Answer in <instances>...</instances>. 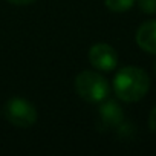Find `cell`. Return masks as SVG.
<instances>
[{
	"instance_id": "6da1fadb",
	"label": "cell",
	"mask_w": 156,
	"mask_h": 156,
	"mask_svg": "<svg viewBox=\"0 0 156 156\" xmlns=\"http://www.w3.org/2000/svg\"><path fill=\"white\" fill-rule=\"evenodd\" d=\"M150 89L148 73L138 66H126L119 69L113 78V92L124 103H136L142 100Z\"/></svg>"
},
{
	"instance_id": "7a4b0ae2",
	"label": "cell",
	"mask_w": 156,
	"mask_h": 156,
	"mask_svg": "<svg viewBox=\"0 0 156 156\" xmlns=\"http://www.w3.org/2000/svg\"><path fill=\"white\" fill-rule=\"evenodd\" d=\"M75 90L81 100L97 104L109 97L110 86L101 73L95 70H83L75 78Z\"/></svg>"
},
{
	"instance_id": "3957f363",
	"label": "cell",
	"mask_w": 156,
	"mask_h": 156,
	"mask_svg": "<svg viewBox=\"0 0 156 156\" xmlns=\"http://www.w3.org/2000/svg\"><path fill=\"white\" fill-rule=\"evenodd\" d=\"M5 118L16 127L20 129H29L37 122V109L32 103H29L25 98L16 97L6 101L5 104Z\"/></svg>"
},
{
	"instance_id": "277c9868",
	"label": "cell",
	"mask_w": 156,
	"mask_h": 156,
	"mask_svg": "<svg viewBox=\"0 0 156 156\" xmlns=\"http://www.w3.org/2000/svg\"><path fill=\"white\" fill-rule=\"evenodd\" d=\"M89 61L97 70L112 72L118 66V54L109 43H95L89 49Z\"/></svg>"
},
{
	"instance_id": "5b68a950",
	"label": "cell",
	"mask_w": 156,
	"mask_h": 156,
	"mask_svg": "<svg viewBox=\"0 0 156 156\" xmlns=\"http://www.w3.org/2000/svg\"><path fill=\"white\" fill-rule=\"evenodd\" d=\"M124 121V110L115 100H104L98 107V129H116Z\"/></svg>"
},
{
	"instance_id": "8992f818",
	"label": "cell",
	"mask_w": 156,
	"mask_h": 156,
	"mask_svg": "<svg viewBox=\"0 0 156 156\" xmlns=\"http://www.w3.org/2000/svg\"><path fill=\"white\" fill-rule=\"evenodd\" d=\"M135 40L142 51L156 55V20L144 22L138 28Z\"/></svg>"
},
{
	"instance_id": "52a82bcc",
	"label": "cell",
	"mask_w": 156,
	"mask_h": 156,
	"mask_svg": "<svg viewBox=\"0 0 156 156\" xmlns=\"http://www.w3.org/2000/svg\"><path fill=\"white\" fill-rule=\"evenodd\" d=\"M136 0H104V5L112 12H126L129 11Z\"/></svg>"
},
{
	"instance_id": "ba28073f",
	"label": "cell",
	"mask_w": 156,
	"mask_h": 156,
	"mask_svg": "<svg viewBox=\"0 0 156 156\" xmlns=\"http://www.w3.org/2000/svg\"><path fill=\"white\" fill-rule=\"evenodd\" d=\"M138 5L144 14H156V0H138Z\"/></svg>"
},
{
	"instance_id": "9c48e42d",
	"label": "cell",
	"mask_w": 156,
	"mask_h": 156,
	"mask_svg": "<svg viewBox=\"0 0 156 156\" xmlns=\"http://www.w3.org/2000/svg\"><path fill=\"white\" fill-rule=\"evenodd\" d=\"M148 124H150V130L156 133V107H154V109L151 110V113H150V121H148Z\"/></svg>"
},
{
	"instance_id": "30bf717a",
	"label": "cell",
	"mask_w": 156,
	"mask_h": 156,
	"mask_svg": "<svg viewBox=\"0 0 156 156\" xmlns=\"http://www.w3.org/2000/svg\"><path fill=\"white\" fill-rule=\"evenodd\" d=\"M6 2H9L12 5H31V3L37 2V0H6Z\"/></svg>"
},
{
	"instance_id": "8fae6325",
	"label": "cell",
	"mask_w": 156,
	"mask_h": 156,
	"mask_svg": "<svg viewBox=\"0 0 156 156\" xmlns=\"http://www.w3.org/2000/svg\"><path fill=\"white\" fill-rule=\"evenodd\" d=\"M154 73H156V61H154Z\"/></svg>"
}]
</instances>
